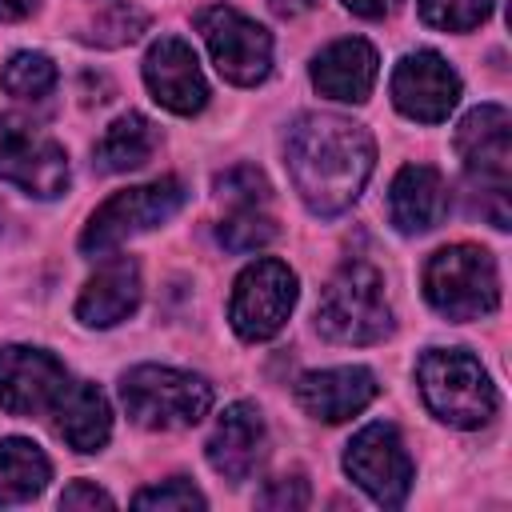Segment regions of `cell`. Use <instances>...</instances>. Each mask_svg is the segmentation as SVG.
<instances>
[{"mask_svg": "<svg viewBox=\"0 0 512 512\" xmlns=\"http://www.w3.org/2000/svg\"><path fill=\"white\" fill-rule=\"evenodd\" d=\"M284 164L308 212L340 216L360 200L376 168V140L348 116L304 112L284 136Z\"/></svg>", "mask_w": 512, "mask_h": 512, "instance_id": "6da1fadb", "label": "cell"}, {"mask_svg": "<svg viewBox=\"0 0 512 512\" xmlns=\"http://www.w3.org/2000/svg\"><path fill=\"white\" fill-rule=\"evenodd\" d=\"M416 384L428 412L452 428H480L496 416V388L464 348H428L416 360Z\"/></svg>", "mask_w": 512, "mask_h": 512, "instance_id": "7a4b0ae2", "label": "cell"}, {"mask_svg": "<svg viewBox=\"0 0 512 512\" xmlns=\"http://www.w3.org/2000/svg\"><path fill=\"white\" fill-rule=\"evenodd\" d=\"M316 328L332 344H380L392 336V308L380 272L364 260L344 264L320 292Z\"/></svg>", "mask_w": 512, "mask_h": 512, "instance_id": "3957f363", "label": "cell"}, {"mask_svg": "<svg viewBox=\"0 0 512 512\" xmlns=\"http://www.w3.org/2000/svg\"><path fill=\"white\" fill-rule=\"evenodd\" d=\"M120 400L140 428H192L212 408V384L168 364H136L120 376Z\"/></svg>", "mask_w": 512, "mask_h": 512, "instance_id": "277c9868", "label": "cell"}, {"mask_svg": "<svg viewBox=\"0 0 512 512\" xmlns=\"http://www.w3.org/2000/svg\"><path fill=\"white\" fill-rule=\"evenodd\" d=\"M456 152L468 180L484 192L480 212L492 228H508V176H512V116L504 104L472 108L456 128Z\"/></svg>", "mask_w": 512, "mask_h": 512, "instance_id": "5b68a950", "label": "cell"}, {"mask_svg": "<svg viewBox=\"0 0 512 512\" xmlns=\"http://www.w3.org/2000/svg\"><path fill=\"white\" fill-rule=\"evenodd\" d=\"M424 296L456 324L488 316L500 304V272L492 252L476 244H448L432 252L424 264Z\"/></svg>", "mask_w": 512, "mask_h": 512, "instance_id": "8992f818", "label": "cell"}, {"mask_svg": "<svg viewBox=\"0 0 512 512\" xmlns=\"http://www.w3.org/2000/svg\"><path fill=\"white\" fill-rule=\"evenodd\" d=\"M184 204V184L176 176H160L152 184H136L124 188L116 196H108L84 224L80 232V252L84 256H104L112 248H120L124 240L164 224L168 216H176V208Z\"/></svg>", "mask_w": 512, "mask_h": 512, "instance_id": "52a82bcc", "label": "cell"}, {"mask_svg": "<svg viewBox=\"0 0 512 512\" xmlns=\"http://www.w3.org/2000/svg\"><path fill=\"white\" fill-rule=\"evenodd\" d=\"M296 296H300L296 272L284 260L260 256L236 276L232 300H228V320H232L236 336L248 340V344L272 340L288 324V316L296 308Z\"/></svg>", "mask_w": 512, "mask_h": 512, "instance_id": "ba28073f", "label": "cell"}, {"mask_svg": "<svg viewBox=\"0 0 512 512\" xmlns=\"http://www.w3.org/2000/svg\"><path fill=\"white\" fill-rule=\"evenodd\" d=\"M196 28L208 44L216 72L228 84L252 88L272 72V36L252 16H244L228 4H212L196 16Z\"/></svg>", "mask_w": 512, "mask_h": 512, "instance_id": "9c48e42d", "label": "cell"}, {"mask_svg": "<svg viewBox=\"0 0 512 512\" xmlns=\"http://www.w3.org/2000/svg\"><path fill=\"white\" fill-rule=\"evenodd\" d=\"M344 472L384 508H400L412 488V456L400 432L384 420L364 424L344 448Z\"/></svg>", "mask_w": 512, "mask_h": 512, "instance_id": "30bf717a", "label": "cell"}, {"mask_svg": "<svg viewBox=\"0 0 512 512\" xmlns=\"http://www.w3.org/2000/svg\"><path fill=\"white\" fill-rule=\"evenodd\" d=\"M0 180L28 196L52 200L68 188V152L40 128L16 116H0Z\"/></svg>", "mask_w": 512, "mask_h": 512, "instance_id": "8fae6325", "label": "cell"}, {"mask_svg": "<svg viewBox=\"0 0 512 512\" xmlns=\"http://www.w3.org/2000/svg\"><path fill=\"white\" fill-rule=\"evenodd\" d=\"M64 364L32 344H4L0 348V408L8 416H40L52 412L60 392L68 388Z\"/></svg>", "mask_w": 512, "mask_h": 512, "instance_id": "7c38bea8", "label": "cell"}, {"mask_svg": "<svg viewBox=\"0 0 512 512\" xmlns=\"http://www.w3.org/2000/svg\"><path fill=\"white\" fill-rule=\"evenodd\" d=\"M392 100L408 120L440 124L460 100V76L440 52L416 48L392 68Z\"/></svg>", "mask_w": 512, "mask_h": 512, "instance_id": "4fadbf2b", "label": "cell"}, {"mask_svg": "<svg viewBox=\"0 0 512 512\" xmlns=\"http://www.w3.org/2000/svg\"><path fill=\"white\" fill-rule=\"evenodd\" d=\"M144 84L152 100L176 116H192L208 104V84L192 44L180 36H160L144 56Z\"/></svg>", "mask_w": 512, "mask_h": 512, "instance_id": "5bb4252c", "label": "cell"}, {"mask_svg": "<svg viewBox=\"0 0 512 512\" xmlns=\"http://www.w3.org/2000/svg\"><path fill=\"white\" fill-rule=\"evenodd\" d=\"M264 444H268V428H264L260 408L248 400H236L216 416V428H212L204 452H208V464L216 476L240 484L264 460Z\"/></svg>", "mask_w": 512, "mask_h": 512, "instance_id": "9a60e30c", "label": "cell"}, {"mask_svg": "<svg viewBox=\"0 0 512 512\" xmlns=\"http://www.w3.org/2000/svg\"><path fill=\"white\" fill-rule=\"evenodd\" d=\"M296 400L308 416H316L324 424H340V420H352L356 412H364L376 400V376L364 364L304 372L296 380Z\"/></svg>", "mask_w": 512, "mask_h": 512, "instance_id": "2e32d148", "label": "cell"}, {"mask_svg": "<svg viewBox=\"0 0 512 512\" xmlns=\"http://www.w3.org/2000/svg\"><path fill=\"white\" fill-rule=\"evenodd\" d=\"M380 76V56L368 40L360 36H344V40H332L328 48L316 52L312 60V84L320 96L328 100H340V104H360L368 100L372 84Z\"/></svg>", "mask_w": 512, "mask_h": 512, "instance_id": "e0dca14e", "label": "cell"}, {"mask_svg": "<svg viewBox=\"0 0 512 512\" xmlns=\"http://www.w3.org/2000/svg\"><path fill=\"white\" fill-rule=\"evenodd\" d=\"M140 304V264L132 256L104 260L76 296V320L84 328H112Z\"/></svg>", "mask_w": 512, "mask_h": 512, "instance_id": "ac0fdd59", "label": "cell"}, {"mask_svg": "<svg viewBox=\"0 0 512 512\" xmlns=\"http://www.w3.org/2000/svg\"><path fill=\"white\" fill-rule=\"evenodd\" d=\"M448 212V188L444 176L432 164H404L392 176L388 188V216L396 224V232L404 236H420L428 228H436Z\"/></svg>", "mask_w": 512, "mask_h": 512, "instance_id": "d6986e66", "label": "cell"}, {"mask_svg": "<svg viewBox=\"0 0 512 512\" xmlns=\"http://www.w3.org/2000/svg\"><path fill=\"white\" fill-rule=\"evenodd\" d=\"M52 420H56L60 440L76 452H100L112 436L108 396L88 380H68V388L60 392V400L52 408Z\"/></svg>", "mask_w": 512, "mask_h": 512, "instance_id": "ffe728a7", "label": "cell"}, {"mask_svg": "<svg viewBox=\"0 0 512 512\" xmlns=\"http://www.w3.org/2000/svg\"><path fill=\"white\" fill-rule=\"evenodd\" d=\"M152 152H156V128H152V120L140 116V112L116 116V120L104 128V136L96 140V148H92V156H96V164H100L104 172H132V168H144V164L152 160Z\"/></svg>", "mask_w": 512, "mask_h": 512, "instance_id": "44dd1931", "label": "cell"}, {"mask_svg": "<svg viewBox=\"0 0 512 512\" xmlns=\"http://www.w3.org/2000/svg\"><path fill=\"white\" fill-rule=\"evenodd\" d=\"M48 476H52V464L40 452V444H32L24 436L0 440V504H24V500L40 496Z\"/></svg>", "mask_w": 512, "mask_h": 512, "instance_id": "7402d4cb", "label": "cell"}, {"mask_svg": "<svg viewBox=\"0 0 512 512\" xmlns=\"http://www.w3.org/2000/svg\"><path fill=\"white\" fill-rule=\"evenodd\" d=\"M0 84L8 96L16 100H44L52 88H56V64L44 56V52H16L4 72H0Z\"/></svg>", "mask_w": 512, "mask_h": 512, "instance_id": "603a6c76", "label": "cell"}, {"mask_svg": "<svg viewBox=\"0 0 512 512\" xmlns=\"http://www.w3.org/2000/svg\"><path fill=\"white\" fill-rule=\"evenodd\" d=\"M216 236L228 252H256L276 240V220L264 216L260 208H236L228 220H220Z\"/></svg>", "mask_w": 512, "mask_h": 512, "instance_id": "cb8c5ba5", "label": "cell"}, {"mask_svg": "<svg viewBox=\"0 0 512 512\" xmlns=\"http://www.w3.org/2000/svg\"><path fill=\"white\" fill-rule=\"evenodd\" d=\"M420 4V20L428 28L440 32H472L476 24H484L492 16L496 0H416Z\"/></svg>", "mask_w": 512, "mask_h": 512, "instance_id": "d4e9b609", "label": "cell"}, {"mask_svg": "<svg viewBox=\"0 0 512 512\" xmlns=\"http://www.w3.org/2000/svg\"><path fill=\"white\" fill-rule=\"evenodd\" d=\"M140 28H144V12H140L132 0H108V4L96 12V20L88 24V40L112 48V44L136 40Z\"/></svg>", "mask_w": 512, "mask_h": 512, "instance_id": "484cf974", "label": "cell"}, {"mask_svg": "<svg viewBox=\"0 0 512 512\" xmlns=\"http://www.w3.org/2000/svg\"><path fill=\"white\" fill-rule=\"evenodd\" d=\"M216 196L228 200V204H236V208H260L268 200V180H264L260 168L236 164V168H228V172L216 176Z\"/></svg>", "mask_w": 512, "mask_h": 512, "instance_id": "4316f807", "label": "cell"}, {"mask_svg": "<svg viewBox=\"0 0 512 512\" xmlns=\"http://www.w3.org/2000/svg\"><path fill=\"white\" fill-rule=\"evenodd\" d=\"M132 504L136 508H208V496L192 484V480H184V476H172V480H164V484H152V488H140L136 496H132Z\"/></svg>", "mask_w": 512, "mask_h": 512, "instance_id": "83f0119b", "label": "cell"}, {"mask_svg": "<svg viewBox=\"0 0 512 512\" xmlns=\"http://www.w3.org/2000/svg\"><path fill=\"white\" fill-rule=\"evenodd\" d=\"M256 504H260V508H280V512L304 508V504H308V480H304V476H280V480H272V484L256 496Z\"/></svg>", "mask_w": 512, "mask_h": 512, "instance_id": "f1b7e54d", "label": "cell"}, {"mask_svg": "<svg viewBox=\"0 0 512 512\" xmlns=\"http://www.w3.org/2000/svg\"><path fill=\"white\" fill-rule=\"evenodd\" d=\"M60 508H116V500L104 488H96L92 480H72L60 492Z\"/></svg>", "mask_w": 512, "mask_h": 512, "instance_id": "f546056e", "label": "cell"}, {"mask_svg": "<svg viewBox=\"0 0 512 512\" xmlns=\"http://www.w3.org/2000/svg\"><path fill=\"white\" fill-rule=\"evenodd\" d=\"M396 4H400V0H344V8L356 12V16H364V20H380V16H388Z\"/></svg>", "mask_w": 512, "mask_h": 512, "instance_id": "4dcf8cb0", "label": "cell"}, {"mask_svg": "<svg viewBox=\"0 0 512 512\" xmlns=\"http://www.w3.org/2000/svg\"><path fill=\"white\" fill-rule=\"evenodd\" d=\"M40 0H0V20H24L36 12Z\"/></svg>", "mask_w": 512, "mask_h": 512, "instance_id": "1f68e13d", "label": "cell"}, {"mask_svg": "<svg viewBox=\"0 0 512 512\" xmlns=\"http://www.w3.org/2000/svg\"><path fill=\"white\" fill-rule=\"evenodd\" d=\"M272 4V12L276 16H284V20H292V16H300V12H308L316 0H268Z\"/></svg>", "mask_w": 512, "mask_h": 512, "instance_id": "d6a6232c", "label": "cell"}]
</instances>
